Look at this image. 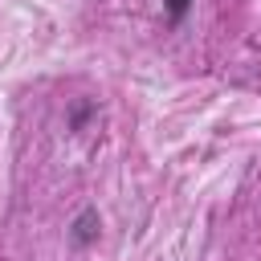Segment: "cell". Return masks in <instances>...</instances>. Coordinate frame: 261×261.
Returning a JSON list of instances; mask_svg holds the SVG:
<instances>
[{"mask_svg": "<svg viewBox=\"0 0 261 261\" xmlns=\"http://www.w3.org/2000/svg\"><path fill=\"white\" fill-rule=\"evenodd\" d=\"M98 228H102L98 208H82V212L73 216V224H69V241H73L77 249H86V245H94V241H98Z\"/></svg>", "mask_w": 261, "mask_h": 261, "instance_id": "cell-1", "label": "cell"}, {"mask_svg": "<svg viewBox=\"0 0 261 261\" xmlns=\"http://www.w3.org/2000/svg\"><path fill=\"white\" fill-rule=\"evenodd\" d=\"M90 114H94V102H77V106L69 110V130H82Z\"/></svg>", "mask_w": 261, "mask_h": 261, "instance_id": "cell-2", "label": "cell"}, {"mask_svg": "<svg viewBox=\"0 0 261 261\" xmlns=\"http://www.w3.org/2000/svg\"><path fill=\"white\" fill-rule=\"evenodd\" d=\"M188 8H192V0H163L167 20H184V16H188Z\"/></svg>", "mask_w": 261, "mask_h": 261, "instance_id": "cell-3", "label": "cell"}]
</instances>
